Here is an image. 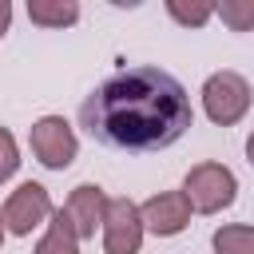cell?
Wrapping results in <instances>:
<instances>
[{"label":"cell","mask_w":254,"mask_h":254,"mask_svg":"<svg viewBox=\"0 0 254 254\" xmlns=\"http://www.w3.org/2000/svg\"><path fill=\"white\" fill-rule=\"evenodd\" d=\"M83 131L115 151H163L187 135L194 107L187 87L151 64L107 75L79 107Z\"/></svg>","instance_id":"6da1fadb"},{"label":"cell","mask_w":254,"mask_h":254,"mask_svg":"<svg viewBox=\"0 0 254 254\" xmlns=\"http://www.w3.org/2000/svg\"><path fill=\"white\" fill-rule=\"evenodd\" d=\"M183 194H187V202H190L194 214H218V210H226L238 198V179H234V171L226 163L206 159V163H194L187 171Z\"/></svg>","instance_id":"7a4b0ae2"},{"label":"cell","mask_w":254,"mask_h":254,"mask_svg":"<svg viewBox=\"0 0 254 254\" xmlns=\"http://www.w3.org/2000/svg\"><path fill=\"white\" fill-rule=\"evenodd\" d=\"M202 111H206V119L210 123H218V127H234V123H242L246 119V111H250V83H246V75H238V71H210L206 79H202Z\"/></svg>","instance_id":"3957f363"},{"label":"cell","mask_w":254,"mask_h":254,"mask_svg":"<svg viewBox=\"0 0 254 254\" xmlns=\"http://www.w3.org/2000/svg\"><path fill=\"white\" fill-rule=\"evenodd\" d=\"M28 143H32V155L48 167V171H67L79 155V139H75V127L64 119V115H40L28 131Z\"/></svg>","instance_id":"277c9868"},{"label":"cell","mask_w":254,"mask_h":254,"mask_svg":"<svg viewBox=\"0 0 254 254\" xmlns=\"http://www.w3.org/2000/svg\"><path fill=\"white\" fill-rule=\"evenodd\" d=\"M4 226H8V234H16V238H28L36 226H44L52 214H56V206H52V194H48V187L44 183H20L8 198H4Z\"/></svg>","instance_id":"5b68a950"},{"label":"cell","mask_w":254,"mask_h":254,"mask_svg":"<svg viewBox=\"0 0 254 254\" xmlns=\"http://www.w3.org/2000/svg\"><path fill=\"white\" fill-rule=\"evenodd\" d=\"M143 234H147V226H143L139 202H131V198H111L107 218H103V230H99L103 254H139Z\"/></svg>","instance_id":"8992f818"},{"label":"cell","mask_w":254,"mask_h":254,"mask_svg":"<svg viewBox=\"0 0 254 254\" xmlns=\"http://www.w3.org/2000/svg\"><path fill=\"white\" fill-rule=\"evenodd\" d=\"M139 210H143L147 234H159V238L183 234L187 222H190V214H194L183 190H159V194H151L147 202H139Z\"/></svg>","instance_id":"52a82bcc"},{"label":"cell","mask_w":254,"mask_h":254,"mask_svg":"<svg viewBox=\"0 0 254 254\" xmlns=\"http://www.w3.org/2000/svg\"><path fill=\"white\" fill-rule=\"evenodd\" d=\"M107 206H111V198H107V190L99 187V183H79L71 194H67V218L75 222V230H79V238H95V230H103V218H107Z\"/></svg>","instance_id":"ba28073f"},{"label":"cell","mask_w":254,"mask_h":254,"mask_svg":"<svg viewBox=\"0 0 254 254\" xmlns=\"http://www.w3.org/2000/svg\"><path fill=\"white\" fill-rule=\"evenodd\" d=\"M79 230H75V222L67 218V210L60 206L52 218H48V230H44V238L36 242V250L32 254H79Z\"/></svg>","instance_id":"9c48e42d"},{"label":"cell","mask_w":254,"mask_h":254,"mask_svg":"<svg viewBox=\"0 0 254 254\" xmlns=\"http://www.w3.org/2000/svg\"><path fill=\"white\" fill-rule=\"evenodd\" d=\"M83 16L75 0H28V20L40 28H71Z\"/></svg>","instance_id":"30bf717a"},{"label":"cell","mask_w":254,"mask_h":254,"mask_svg":"<svg viewBox=\"0 0 254 254\" xmlns=\"http://www.w3.org/2000/svg\"><path fill=\"white\" fill-rule=\"evenodd\" d=\"M210 246H214V254H254V226H246V222L218 226L210 234Z\"/></svg>","instance_id":"8fae6325"},{"label":"cell","mask_w":254,"mask_h":254,"mask_svg":"<svg viewBox=\"0 0 254 254\" xmlns=\"http://www.w3.org/2000/svg\"><path fill=\"white\" fill-rule=\"evenodd\" d=\"M214 16L230 32H254V0H222L214 4Z\"/></svg>","instance_id":"7c38bea8"},{"label":"cell","mask_w":254,"mask_h":254,"mask_svg":"<svg viewBox=\"0 0 254 254\" xmlns=\"http://www.w3.org/2000/svg\"><path fill=\"white\" fill-rule=\"evenodd\" d=\"M167 8V16L175 20V24H183V28H202L210 16H214V4H206V0H198V4H183V0H167L163 4Z\"/></svg>","instance_id":"4fadbf2b"},{"label":"cell","mask_w":254,"mask_h":254,"mask_svg":"<svg viewBox=\"0 0 254 254\" xmlns=\"http://www.w3.org/2000/svg\"><path fill=\"white\" fill-rule=\"evenodd\" d=\"M16 167H20V147H16V135H12L8 127H0V187L16 175Z\"/></svg>","instance_id":"5bb4252c"},{"label":"cell","mask_w":254,"mask_h":254,"mask_svg":"<svg viewBox=\"0 0 254 254\" xmlns=\"http://www.w3.org/2000/svg\"><path fill=\"white\" fill-rule=\"evenodd\" d=\"M12 28V4L8 0H0V40H4V32Z\"/></svg>","instance_id":"9a60e30c"},{"label":"cell","mask_w":254,"mask_h":254,"mask_svg":"<svg viewBox=\"0 0 254 254\" xmlns=\"http://www.w3.org/2000/svg\"><path fill=\"white\" fill-rule=\"evenodd\" d=\"M246 159H250V167H254V131H250V139H246Z\"/></svg>","instance_id":"2e32d148"},{"label":"cell","mask_w":254,"mask_h":254,"mask_svg":"<svg viewBox=\"0 0 254 254\" xmlns=\"http://www.w3.org/2000/svg\"><path fill=\"white\" fill-rule=\"evenodd\" d=\"M4 234H8V226H4V214H0V246H4Z\"/></svg>","instance_id":"e0dca14e"}]
</instances>
